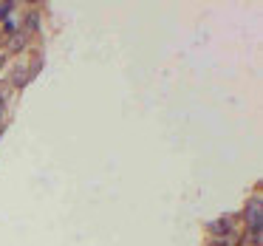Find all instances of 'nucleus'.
Here are the masks:
<instances>
[{
  "mask_svg": "<svg viewBox=\"0 0 263 246\" xmlns=\"http://www.w3.org/2000/svg\"><path fill=\"white\" fill-rule=\"evenodd\" d=\"M246 223L252 229V240L260 243V198H252L246 206Z\"/></svg>",
  "mask_w": 263,
  "mask_h": 246,
  "instance_id": "f257e3e1",
  "label": "nucleus"
},
{
  "mask_svg": "<svg viewBox=\"0 0 263 246\" xmlns=\"http://www.w3.org/2000/svg\"><path fill=\"white\" fill-rule=\"evenodd\" d=\"M31 74H34V71H29L26 65H17V68H14V77H12V80H14V85H26Z\"/></svg>",
  "mask_w": 263,
  "mask_h": 246,
  "instance_id": "f03ea898",
  "label": "nucleus"
},
{
  "mask_svg": "<svg viewBox=\"0 0 263 246\" xmlns=\"http://www.w3.org/2000/svg\"><path fill=\"white\" fill-rule=\"evenodd\" d=\"M9 12H12V3H0V17H6Z\"/></svg>",
  "mask_w": 263,
  "mask_h": 246,
  "instance_id": "7ed1b4c3",
  "label": "nucleus"
},
{
  "mask_svg": "<svg viewBox=\"0 0 263 246\" xmlns=\"http://www.w3.org/2000/svg\"><path fill=\"white\" fill-rule=\"evenodd\" d=\"M0 65H3V54H0Z\"/></svg>",
  "mask_w": 263,
  "mask_h": 246,
  "instance_id": "20e7f679",
  "label": "nucleus"
},
{
  "mask_svg": "<svg viewBox=\"0 0 263 246\" xmlns=\"http://www.w3.org/2000/svg\"><path fill=\"white\" fill-rule=\"evenodd\" d=\"M0 130H3V122H0Z\"/></svg>",
  "mask_w": 263,
  "mask_h": 246,
  "instance_id": "39448f33",
  "label": "nucleus"
}]
</instances>
